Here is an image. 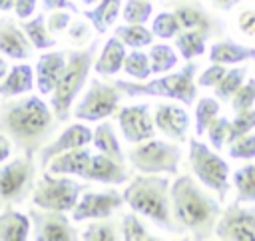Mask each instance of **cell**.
I'll return each instance as SVG.
<instances>
[{
    "instance_id": "cell-47",
    "label": "cell",
    "mask_w": 255,
    "mask_h": 241,
    "mask_svg": "<svg viewBox=\"0 0 255 241\" xmlns=\"http://www.w3.org/2000/svg\"><path fill=\"white\" fill-rule=\"evenodd\" d=\"M237 26L245 36H255V10L245 8L237 16Z\"/></svg>"
},
{
    "instance_id": "cell-25",
    "label": "cell",
    "mask_w": 255,
    "mask_h": 241,
    "mask_svg": "<svg viewBox=\"0 0 255 241\" xmlns=\"http://www.w3.org/2000/svg\"><path fill=\"white\" fill-rule=\"evenodd\" d=\"M30 217L12 207L0 209V241H26L30 237Z\"/></svg>"
},
{
    "instance_id": "cell-16",
    "label": "cell",
    "mask_w": 255,
    "mask_h": 241,
    "mask_svg": "<svg viewBox=\"0 0 255 241\" xmlns=\"http://www.w3.org/2000/svg\"><path fill=\"white\" fill-rule=\"evenodd\" d=\"M153 121L159 133H163L167 139L183 143L187 139L189 129V114L175 104L159 102L153 106Z\"/></svg>"
},
{
    "instance_id": "cell-40",
    "label": "cell",
    "mask_w": 255,
    "mask_h": 241,
    "mask_svg": "<svg viewBox=\"0 0 255 241\" xmlns=\"http://www.w3.org/2000/svg\"><path fill=\"white\" fill-rule=\"evenodd\" d=\"M227 153L231 159H243V161H249V159H255V133L249 131L233 141L227 143Z\"/></svg>"
},
{
    "instance_id": "cell-27",
    "label": "cell",
    "mask_w": 255,
    "mask_h": 241,
    "mask_svg": "<svg viewBox=\"0 0 255 241\" xmlns=\"http://www.w3.org/2000/svg\"><path fill=\"white\" fill-rule=\"evenodd\" d=\"M92 143L100 153H104V155H108V157H112L120 163L126 161V153H124V149L120 145V139L116 135V129L110 121H102V123L96 125L94 135H92Z\"/></svg>"
},
{
    "instance_id": "cell-30",
    "label": "cell",
    "mask_w": 255,
    "mask_h": 241,
    "mask_svg": "<svg viewBox=\"0 0 255 241\" xmlns=\"http://www.w3.org/2000/svg\"><path fill=\"white\" fill-rule=\"evenodd\" d=\"M114 36H118L126 48H131V50H143L147 46L153 44V32L149 28H145L143 24H122L116 28Z\"/></svg>"
},
{
    "instance_id": "cell-46",
    "label": "cell",
    "mask_w": 255,
    "mask_h": 241,
    "mask_svg": "<svg viewBox=\"0 0 255 241\" xmlns=\"http://www.w3.org/2000/svg\"><path fill=\"white\" fill-rule=\"evenodd\" d=\"M70 22H72V12H68V10H54L46 18V26H48V32L52 36L66 32L68 26H70Z\"/></svg>"
},
{
    "instance_id": "cell-9",
    "label": "cell",
    "mask_w": 255,
    "mask_h": 241,
    "mask_svg": "<svg viewBox=\"0 0 255 241\" xmlns=\"http://www.w3.org/2000/svg\"><path fill=\"white\" fill-rule=\"evenodd\" d=\"M36 185L34 155L22 153L0 163V209L24 203Z\"/></svg>"
},
{
    "instance_id": "cell-1",
    "label": "cell",
    "mask_w": 255,
    "mask_h": 241,
    "mask_svg": "<svg viewBox=\"0 0 255 241\" xmlns=\"http://www.w3.org/2000/svg\"><path fill=\"white\" fill-rule=\"evenodd\" d=\"M58 120L40 96L6 98L0 106V133H4L22 153L34 155L54 135Z\"/></svg>"
},
{
    "instance_id": "cell-13",
    "label": "cell",
    "mask_w": 255,
    "mask_h": 241,
    "mask_svg": "<svg viewBox=\"0 0 255 241\" xmlns=\"http://www.w3.org/2000/svg\"><path fill=\"white\" fill-rule=\"evenodd\" d=\"M213 235L225 241H255V207H243L239 201L227 205Z\"/></svg>"
},
{
    "instance_id": "cell-24",
    "label": "cell",
    "mask_w": 255,
    "mask_h": 241,
    "mask_svg": "<svg viewBox=\"0 0 255 241\" xmlns=\"http://www.w3.org/2000/svg\"><path fill=\"white\" fill-rule=\"evenodd\" d=\"M36 86V74L30 64H14L8 68V74L0 82V96L2 98H18L32 92Z\"/></svg>"
},
{
    "instance_id": "cell-6",
    "label": "cell",
    "mask_w": 255,
    "mask_h": 241,
    "mask_svg": "<svg viewBox=\"0 0 255 241\" xmlns=\"http://www.w3.org/2000/svg\"><path fill=\"white\" fill-rule=\"evenodd\" d=\"M181 145L167 139L149 137L139 143H131L126 151V159L139 173H165L175 175L181 161Z\"/></svg>"
},
{
    "instance_id": "cell-50",
    "label": "cell",
    "mask_w": 255,
    "mask_h": 241,
    "mask_svg": "<svg viewBox=\"0 0 255 241\" xmlns=\"http://www.w3.org/2000/svg\"><path fill=\"white\" fill-rule=\"evenodd\" d=\"M10 153H12V141L4 133H0V163H4L10 157Z\"/></svg>"
},
{
    "instance_id": "cell-52",
    "label": "cell",
    "mask_w": 255,
    "mask_h": 241,
    "mask_svg": "<svg viewBox=\"0 0 255 241\" xmlns=\"http://www.w3.org/2000/svg\"><path fill=\"white\" fill-rule=\"evenodd\" d=\"M14 2H16V0H0V12H10V10H14Z\"/></svg>"
},
{
    "instance_id": "cell-26",
    "label": "cell",
    "mask_w": 255,
    "mask_h": 241,
    "mask_svg": "<svg viewBox=\"0 0 255 241\" xmlns=\"http://www.w3.org/2000/svg\"><path fill=\"white\" fill-rule=\"evenodd\" d=\"M122 6L124 0H100L98 4H94V8L84 10V18L92 22L98 34H106L122 14Z\"/></svg>"
},
{
    "instance_id": "cell-14",
    "label": "cell",
    "mask_w": 255,
    "mask_h": 241,
    "mask_svg": "<svg viewBox=\"0 0 255 241\" xmlns=\"http://www.w3.org/2000/svg\"><path fill=\"white\" fill-rule=\"evenodd\" d=\"M151 106L147 102H139L133 106H126L118 110V123L122 135L128 143H139L143 139L155 137V121L151 114Z\"/></svg>"
},
{
    "instance_id": "cell-49",
    "label": "cell",
    "mask_w": 255,
    "mask_h": 241,
    "mask_svg": "<svg viewBox=\"0 0 255 241\" xmlns=\"http://www.w3.org/2000/svg\"><path fill=\"white\" fill-rule=\"evenodd\" d=\"M42 8L46 12H54V10H68L72 14L80 12V8L76 6L74 0H42Z\"/></svg>"
},
{
    "instance_id": "cell-37",
    "label": "cell",
    "mask_w": 255,
    "mask_h": 241,
    "mask_svg": "<svg viewBox=\"0 0 255 241\" xmlns=\"http://www.w3.org/2000/svg\"><path fill=\"white\" fill-rule=\"evenodd\" d=\"M120 233H122V239L124 241H155L157 239V237H153L143 227V223L139 221V217H137L135 211L124 213L120 217Z\"/></svg>"
},
{
    "instance_id": "cell-54",
    "label": "cell",
    "mask_w": 255,
    "mask_h": 241,
    "mask_svg": "<svg viewBox=\"0 0 255 241\" xmlns=\"http://www.w3.org/2000/svg\"><path fill=\"white\" fill-rule=\"evenodd\" d=\"M100 0H82V4L84 6H94V4H98Z\"/></svg>"
},
{
    "instance_id": "cell-41",
    "label": "cell",
    "mask_w": 255,
    "mask_h": 241,
    "mask_svg": "<svg viewBox=\"0 0 255 241\" xmlns=\"http://www.w3.org/2000/svg\"><path fill=\"white\" fill-rule=\"evenodd\" d=\"M255 129V110L249 108V110H243V112H237L235 118L231 120L229 123V137H227V143L253 131Z\"/></svg>"
},
{
    "instance_id": "cell-12",
    "label": "cell",
    "mask_w": 255,
    "mask_h": 241,
    "mask_svg": "<svg viewBox=\"0 0 255 241\" xmlns=\"http://www.w3.org/2000/svg\"><path fill=\"white\" fill-rule=\"evenodd\" d=\"M32 223V239L34 241H76L80 239L78 229L66 217L64 211H52L42 207H32L28 211Z\"/></svg>"
},
{
    "instance_id": "cell-21",
    "label": "cell",
    "mask_w": 255,
    "mask_h": 241,
    "mask_svg": "<svg viewBox=\"0 0 255 241\" xmlns=\"http://www.w3.org/2000/svg\"><path fill=\"white\" fill-rule=\"evenodd\" d=\"M90 159H92V151L88 149V145L76 147V149L58 153L56 157H52L46 165V171L56 173V175H76V177L86 179Z\"/></svg>"
},
{
    "instance_id": "cell-7",
    "label": "cell",
    "mask_w": 255,
    "mask_h": 241,
    "mask_svg": "<svg viewBox=\"0 0 255 241\" xmlns=\"http://www.w3.org/2000/svg\"><path fill=\"white\" fill-rule=\"evenodd\" d=\"M189 165L199 183L213 191L219 201L229 193V163L207 143L197 137L189 139Z\"/></svg>"
},
{
    "instance_id": "cell-20",
    "label": "cell",
    "mask_w": 255,
    "mask_h": 241,
    "mask_svg": "<svg viewBox=\"0 0 255 241\" xmlns=\"http://www.w3.org/2000/svg\"><path fill=\"white\" fill-rule=\"evenodd\" d=\"M66 58H68V52H44L38 58L34 66V74H36L38 92L42 96H50L52 90L56 88V82L66 66Z\"/></svg>"
},
{
    "instance_id": "cell-17",
    "label": "cell",
    "mask_w": 255,
    "mask_h": 241,
    "mask_svg": "<svg viewBox=\"0 0 255 241\" xmlns=\"http://www.w3.org/2000/svg\"><path fill=\"white\" fill-rule=\"evenodd\" d=\"M92 135H94V129H90L84 123H72V125H68L56 139L48 141L40 149V167L46 169L48 161L52 157H56L58 153H64V151H70V149L84 147V145L92 143Z\"/></svg>"
},
{
    "instance_id": "cell-2",
    "label": "cell",
    "mask_w": 255,
    "mask_h": 241,
    "mask_svg": "<svg viewBox=\"0 0 255 241\" xmlns=\"http://www.w3.org/2000/svg\"><path fill=\"white\" fill-rule=\"evenodd\" d=\"M171 213L181 233L189 231L193 239L203 241L213 237L221 215L219 197H213L203 183L191 175H179L171 183Z\"/></svg>"
},
{
    "instance_id": "cell-34",
    "label": "cell",
    "mask_w": 255,
    "mask_h": 241,
    "mask_svg": "<svg viewBox=\"0 0 255 241\" xmlns=\"http://www.w3.org/2000/svg\"><path fill=\"white\" fill-rule=\"evenodd\" d=\"M131 80L143 82L151 76V62H149V54H145L143 50H131L126 54L124 60V68H122Z\"/></svg>"
},
{
    "instance_id": "cell-29",
    "label": "cell",
    "mask_w": 255,
    "mask_h": 241,
    "mask_svg": "<svg viewBox=\"0 0 255 241\" xmlns=\"http://www.w3.org/2000/svg\"><path fill=\"white\" fill-rule=\"evenodd\" d=\"M80 239L84 241H118L122 239L120 233V221L110 217L104 219H92V223L80 233Z\"/></svg>"
},
{
    "instance_id": "cell-22",
    "label": "cell",
    "mask_w": 255,
    "mask_h": 241,
    "mask_svg": "<svg viewBox=\"0 0 255 241\" xmlns=\"http://www.w3.org/2000/svg\"><path fill=\"white\" fill-rule=\"evenodd\" d=\"M207 60L215 62V64L235 66V64H243V62L255 60V48L239 44V42H235L231 38H219L217 42L211 44Z\"/></svg>"
},
{
    "instance_id": "cell-36",
    "label": "cell",
    "mask_w": 255,
    "mask_h": 241,
    "mask_svg": "<svg viewBox=\"0 0 255 241\" xmlns=\"http://www.w3.org/2000/svg\"><path fill=\"white\" fill-rule=\"evenodd\" d=\"M219 100L217 98H209V96H203L197 100L195 104V133L197 135H203L209 127V123L219 116Z\"/></svg>"
},
{
    "instance_id": "cell-44",
    "label": "cell",
    "mask_w": 255,
    "mask_h": 241,
    "mask_svg": "<svg viewBox=\"0 0 255 241\" xmlns=\"http://www.w3.org/2000/svg\"><path fill=\"white\" fill-rule=\"evenodd\" d=\"M94 32H96V30H94V26H92L90 20H88V22H86V20H74V22H70V26H68V30H66L70 42L76 44V46L88 44V42L92 40V34H94Z\"/></svg>"
},
{
    "instance_id": "cell-32",
    "label": "cell",
    "mask_w": 255,
    "mask_h": 241,
    "mask_svg": "<svg viewBox=\"0 0 255 241\" xmlns=\"http://www.w3.org/2000/svg\"><path fill=\"white\" fill-rule=\"evenodd\" d=\"M205 38L195 30H179L175 36V48L183 60H191L205 54Z\"/></svg>"
},
{
    "instance_id": "cell-33",
    "label": "cell",
    "mask_w": 255,
    "mask_h": 241,
    "mask_svg": "<svg viewBox=\"0 0 255 241\" xmlns=\"http://www.w3.org/2000/svg\"><path fill=\"white\" fill-rule=\"evenodd\" d=\"M147 54L151 62V74H165L179 62V54L167 44H151Z\"/></svg>"
},
{
    "instance_id": "cell-10",
    "label": "cell",
    "mask_w": 255,
    "mask_h": 241,
    "mask_svg": "<svg viewBox=\"0 0 255 241\" xmlns=\"http://www.w3.org/2000/svg\"><path fill=\"white\" fill-rule=\"evenodd\" d=\"M122 90L114 82H104L100 78H92L88 90L74 106V118L82 121H102L120 110Z\"/></svg>"
},
{
    "instance_id": "cell-3",
    "label": "cell",
    "mask_w": 255,
    "mask_h": 241,
    "mask_svg": "<svg viewBox=\"0 0 255 241\" xmlns=\"http://www.w3.org/2000/svg\"><path fill=\"white\" fill-rule=\"evenodd\" d=\"M171 183L165 173H139L124 189V201L137 215L147 217L159 229L181 233L171 213Z\"/></svg>"
},
{
    "instance_id": "cell-38",
    "label": "cell",
    "mask_w": 255,
    "mask_h": 241,
    "mask_svg": "<svg viewBox=\"0 0 255 241\" xmlns=\"http://www.w3.org/2000/svg\"><path fill=\"white\" fill-rule=\"evenodd\" d=\"M151 0H126L122 6V18L128 24H145L151 18Z\"/></svg>"
},
{
    "instance_id": "cell-31",
    "label": "cell",
    "mask_w": 255,
    "mask_h": 241,
    "mask_svg": "<svg viewBox=\"0 0 255 241\" xmlns=\"http://www.w3.org/2000/svg\"><path fill=\"white\" fill-rule=\"evenodd\" d=\"M233 187H235V201L239 203L255 201V161L245 163L233 171Z\"/></svg>"
},
{
    "instance_id": "cell-55",
    "label": "cell",
    "mask_w": 255,
    "mask_h": 241,
    "mask_svg": "<svg viewBox=\"0 0 255 241\" xmlns=\"http://www.w3.org/2000/svg\"><path fill=\"white\" fill-rule=\"evenodd\" d=\"M161 2H163V4H165V2H169V0H161Z\"/></svg>"
},
{
    "instance_id": "cell-15",
    "label": "cell",
    "mask_w": 255,
    "mask_h": 241,
    "mask_svg": "<svg viewBox=\"0 0 255 241\" xmlns=\"http://www.w3.org/2000/svg\"><path fill=\"white\" fill-rule=\"evenodd\" d=\"M124 193L118 189H104V191H84V195L78 199L76 207L72 209L74 221H92V219H104L114 215L124 205Z\"/></svg>"
},
{
    "instance_id": "cell-8",
    "label": "cell",
    "mask_w": 255,
    "mask_h": 241,
    "mask_svg": "<svg viewBox=\"0 0 255 241\" xmlns=\"http://www.w3.org/2000/svg\"><path fill=\"white\" fill-rule=\"evenodd\" d=\"M88 185L80 183L72 175H56L46 171L32 189V203L42 209L52 211H72L80 199V193H84Z\"/></svg>"
},
{
    "instance_id": "cell-48",
    "label": "cell",
    "mask_w": 255,
    "mask_h": 241,
    "mask_svg": "<svg viewBox=\"0 0 255 241\" xmlns=\"http://www.w3.org/2000/svg\"><path fill=\"white\" fill-rule=\"evenodd\" d=\"M36 6H38V0H16L14 2V14L20 20H28L34 16Z\"/></svg>"
},
{
    "instance_id": "cell-51",
    "label": "cell",
    "mask_w": 255,
    "mask_h": 241,
    "mask_svg": "<svg viewBox=\"0 0 255 241\" xmlns=\"http://www.w3.org/2000/svg\"><path fill=\"white\" fill-rule=\"evenodd\" d=\"M239 2H243V0H209V4H211L213 8H217V10H221V12L233 10Z\"/></svg>"
},
{
    "instance_id": "cell-19",
    "label": "cell",
    "mask_w": 255,
    "mask_h": 241,
    "mask_svg": "<svg viewBox=\"0 0 255 241\" xmlns=\"http://www.w3.org/2000/svg\"><path fill=\"white\" fill-rule=\"evenodd\" d=\"M129 169H126L124 163L104 155V153H92L90 167L86 173L88 181H98V183H108V185H122L129 179Z\"/></svg>"
},
{
    "instance_id": "cell-42",
    "label": "cell",
    "mask_w": 255,
    "mask_h": 241,
    "mask_svg": "<svg viewBox=\"0 0 255 241\" xmlns=\"http://www.w3.org/2000/svg\"><path fill=\"white\" fill-rule=\"evenodd\" d=\"M229 123H231V120H227L225 116H217V118L209 123V127H207L205 133H207V139H209V143H211V147H213L215 151H221L223 145H227Z\"/></svg>"
},
{
    "instance_id": "cell-23",
    "label": "cell",
    "mask_w": 255,
    "mask_h": 241,
    "mask_svg": "<svg viewBox=\"0 0 255 241\" xmlns=\"http://www.w3.org/2000/svg\"><path fill=\"white\" fill-rule=\"evenodd\" d=\"M126 44L118 38V36H112L104 42L100 54H98V60L94 62V70L98 76L102 78H112L116 76L122 68H124V60H126Z\"/></svg>"
},
{
    "instance_id": "cell-43",
    "label": "cell",
    "mask_w": 255,
    "mask_h": 241,
    "mask_svg": "<svg viewBox=\"0 0 255 241\" xmlns=\"http://www.w3.org/2000/svg\"><path fill=\"white\" fill-rule=\"evenodd\" d=\"M229 104H231L233 114L253 108V104H255V78H245V82L233 94V98L229 100Z\"/></svg>"
},
{
    "instance_id": "cell-5",
    "label": "cell",
    "mask_w": 255,
    "mask_h": 241,
    "mask_svg": "<svg viewBox=\"0 0 255 241\" xmlns=\"http://www.w3.org/2000/svg\"><path fill=\"white\" fill-rule=\"evenodd\" d=\"M199 64L187 60V64L167 76H159L155 80H116L114 84L122 90V94L129 96V98H139V96H151V98H169V100H177L185 106H191L197 98V76Z\"/></svg>"
},
{
    "instance_id": "cell-28",
    "label": "cell",
    "mask_w": 255,
    "mask_h": 241,
    "mask_svg": "<svg viewBox=\"0 0 255 241\" xmlns=\"http://www.w3.org/2000/svg\"><path fill=\"white\" fill-rule=\"evenodd\" d=\"M22 30L26 32L28 40L32 42L34 50H50L56 46V38L48 32V26H46V16L40 12L28 20H24L22 24Z\"/></svg>"
},
{
    "instance_id": "cell-18",
    "label": "cell",
    "mask_w": 255,
    "mask_h": 241,
    "mask_svg": "<svg viewBox=\"0 0 255 241\" xmlns=\"http://www.w3.org/2000/svg\"><path fill=\"white\" fill-rule=\"evenodd\" d=\"M32 52L34 46L22 26H18L10 18L0 20V54L10 60H26L32 56Z\"/></svg>"
},
{
    "instance_id": "cell-45",
    "label": "cell",
    "mask_w": 255,
    "mask_h": 241,
    "mask_svg": "<svg viewBox=\"0 0 255 241\" xmlns=\"http://www.w3.org/2000/svg\"><path fill=\"white\" fill-rule=\"evenodd\" d=\"M227 66L225 64H215L211 62V66H207L201 74H197V88H215L219 84V80L225 76Z\"/></svg>"
},
{
    "instance_id": "cell-35",
    "label": "cell",
    "mask_w": 255,
    "mask_h": 241,
    "mask_svg": "<svg viewBox=\"0 0 255 241\" xmlns=\"http://www.w3.org/2000/svg\"><path fill=\"white\" fill-rule=\"evenodd\" d=\"M247 78V68L239 66V68H231L225 72V76L219 80V84L215 86V98L219 102H229L233 98V94L241 88V84Z\"/></svg>"
},
{
    "instance_id": "cell-11",
    "label": "cell",
    "mask_w": 255,
    "mask_h": 241,
    "mask_svg": "<svg viewBox=\"0 0 255 241\" xmlns=\"http://www.w3.org/2000/svg\"><path fill=\"white\" fill-rule=\"evenodd\" d=\"M165 6L171 8L181 30H195L205 40H219L225 34V22L211 14L199 0H169Z\"/></svg>"
},
{
    "instance_id": "cell-53",
    "label": "cell",
    "mask_w": 255,
    "mask_h": 241,
    "mask_svg": "<svg viewBox=\"0 0 255 241\" xmlns=\"http://www.w3.org/2000/svg\"><path fill=\"white\" fill-rule=\"evenodd\" d=\"M8 74V64H6V60L0 56V82L4 80V76Z\"/></svg>"
},
{
    "instance_id": "cell-4",
    "label": "cell",
    "mask_w": 255,
    "mask_h": 241,
    "mask_svg": "<svg viewBox=\"0 0 255 241\" xmlns=\"http://www.w3.org/2000/svg\"><path fill=\"white\" fill-rule=\"evenodd\" d=\"M98 50H100V42L90 40L88 46H84V48L80 46V48L68 52L66 66L56 82V88L50 94V108L58 121H68V118L72 114V106H74L78 94L82 92L84 84L88 82L90 70L94 68Z\"/></svg>"
},
{
    "instance_id": "cell-39",
    "label": "cell",
    "mask_w": 255,
    "mask_h": 241,
    "mask_svg": "<svg viewBox=\"0 0 255 241\" xmlns=\"http://www.w3.org/2000/svg\"><path fill=\"white\" fill-rule=\"evenodd\" d=\"M179 30H181V26H179V22H177V18H175L173 12H159V14L153 18V22H151V32H153V36H157V38H161V40L175 38Z\"/></svg>"
}]
</instances>
